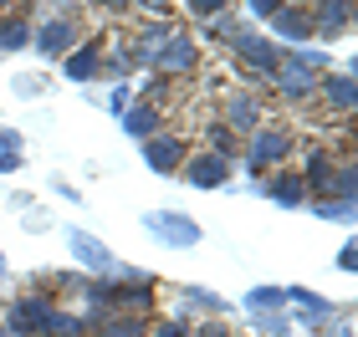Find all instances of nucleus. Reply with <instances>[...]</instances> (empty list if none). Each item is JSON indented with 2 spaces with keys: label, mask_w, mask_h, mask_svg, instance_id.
Returning a JSON list of instances; mask_svg holds the SVG:
<instances>
[{
  "label": "nucleus",
  "mask_w": 358,
  "mask_h": 337,
  "mask_svg": "<svg viewBox=\"0 0 358 337\" xmlns=\"http://www.w3.org/2000/svg\"><path fill=\"white\" fill-rule=\"evenodd\" d=\"M251 322H256V332H262V337H287V332H292V317H287V312H262V317H251Z\"/></svg>",
  "instance_id": "cd10ccee"
},
{
  "label": "nucleus",
  "mask_w": 358,
  "mask_h": 337,
  "mask_svg": "<svg viewBox=\"0 0 358 337\" xmlns=\"http://www.w3.org/2000/svg\"><path fill=\"white\" fill-rule=\"evenodd\" d=\"M317 92H322V98H328L338 112H348L353 103H358V87H353V72H328V77H322V82H317Z\"/></svg>",
  "instance_id": "a211bd4d"
},
{
  "label": "nucleus",
  "mask_w": 358,
  "mask_h": 337,
  "mask_svg": "<svg viewBox=\"0 0 358 337\" xmlns=\"http://www.w3.org/2000/svg\"><path fill=\"white\" fill-rule=\"evenodd\" d=\"M0 271H6V255H0Z\"/></svg>",
  "instance_id": "4c0bfd02"
},
{
  "label": "nucleus",
  "mask_w": 358,
  "mask_h": 337,
  "mask_svg": "<svg viewBox=\"0 0 358 337\" xmlns=\"http://www.w3.org/2000/svg\"><path fill=\"white\" fill-rule=\"evenodd\" d=\"M21 46H31V21L26 15H0V57L21 52Z\"/></svg>",
  "instance_id": "412c9836"
},
{
  "label": "nucleus",
  "mask_w": 358,
  "mask_h": 337,
  "mask_svg": "<svg viewBox=\"0 0 358 337\" xmlns=\"http://www.w3.org/2000/svg\"><path fill=\"white\" fill-rule=\"evenodd\" d=\"M348 26H353V0H322V6H313V36L333 41Z\"/></svg>",
  "instance_id": "9b49d317"
},
{
  "label": "nucleus",
  "mask_w": 358,
  "mask_h": 337,
  "mask_svg": "<svg viewBox=\"0 0 358 337\" xmlns=\"http://www.w3.org/2000/svg\"><path fill=\"white\" fill-rule=\"evenodd\" d=\"M292 153V133L287 128H256L246 138V169L251 174H266V169H282Z\"/></svg>",
  "instance_id": "f03ea898"
},
{
  "label": "nucleus",
  "mask_w": 358,
  "mask_h": 337,
  "mask_svg": "<svg viewBox=\"0 0 358 337\" xmlns=\"http://www.w3.org/2000/svg\"><path fill=\"white\" fill-rule=\"evenodd\" d=\"M313 215L343 225V220H353V204H348V200H313Z\"/></svg>",
  "instance_id": "bb28decb"
},
{
  "label": "nucleus",
  "mask_w": 358,
  "mask_h": 337,
  "mask_svg": "<svg viewBox=\"0 0 358 337\" xmlns=\"http://www.w3.org/2000/svg\"><path fill=\"white\" fill-rule=\"evenodd\" d=\"M31 41H36V57H67L72 46H77V21H67V15H52V21H46Z\"/></svg>",
  "instance_id": "6e6552de"
},
{
  "label": "nucleus",
  "mask_w": 358,
  "mask_h": 337,
  "mask_svg": "<svg viewBox=\"0 0 358 337\" xmlns=\"http://www.w3.org/2000/svg\"><path fill=\"white\" fill-rule=\"evenodd\" d=\"M271 77H276V92H282V98H292V103H307V98H317V82H322V77L302 72V67H292L287 57H282V67H276Z\"/></svg>",
  "instance_id": "2eb2a0df"
},
{
  "label": "nucleus",
  "mask_w": 358,
  "mask_h": 337,
  "mask_svg": "<svg viewBox=\"0 0 358 337\" xmlns=\"http://www.w3.org/2000/svg\"><path fill=\"white\" fill-rule=\"evenodd\" d=\"M143 230H149L159 246H174V250H189V246H200V240H205L200 220H189L179 210H149V215H143Z\"/></svg>",
  "instance_id": "f257e3e1"
},
{
  "label": "nucleus",
  "mask_w": 358,
  "mask_h": 337,
  "mask_svg": "<svg viewBox=\"0 0 358 337\" xmlns=\"http://www.w3.org/2000/svg\"><path fill=\"white\" fill-rule=\"evenodd\" d=\"M185 301H189L194 312H225V307H231V301H225V297H215L210 286H185Z\"/></svg>",
  "instance_id": "a878e982"
},
{
  "label": "nucleus",
  "mask_w": 358,
  "mask_h": 337,
  "mask_svg": "<svg viewBox=\"0 0 358 337\" xmlns=\"http://www.w3.org/2000/svg\"><path fill=\"white\" fill-rule=\"evenodd\" d=\"M128 67H134V61H128V52H113V57L103 61V72H108V77H118V82L128 77Z\"/></svg>",
  "instance_id": "2f4dec72"
},
{
  "label": "nucleus",
  "mask_w": 358,
  "mask_h": 337,
  "mask_svg": "<svg viewBox=\"0 0 358 337\" xmlns=\"http://www.w3.org/2000/svg\"><path fill=\"white\" fill-rule=\"evenodd\" d=\"M241 307H246L251 317H262V312H287V286H251V292L241 297Z\"/></svg>",
  "instance_id": "6ab92c4d"
},
{
  "label": "nucleus",
  "mask_w": 358,
  "mask_h": 337,
  "mask_svg": "<svg viewBox=\"0 0 358 337\" xmlns=\"http://www.w3.org/2000/svg\"><path fill=\"white\" fill-rule=\"evenodd\" d=\"M287 301H297V312H302V322H307V327L333 322V301H328V297H317L313 286H287Z\"/></svg>",
  "instance_id": "dca6fc26"
},
{
  "label": "nucleus",
  "mask_w": 358,
  "mask_h": 337,
  "mask_svg": "<svg viewBox=\"0 0 358 337\" xmlns=\"http://www.w3.org/2000/svg\"><path fill=\"white\" fill-rule=\"evenodd\" d=\"M87 327L77 322L72 312H62V307H52V317H46V327H41V337H83Z\"/></svg>",
  "instance_id": "b1692460"
},
{
  "label": "nucleus",
  "mask_w": 358,
  "mask_h": 337,
  "mask_svg": "<svg viewBox=\"0 0 358 337\" xmlns=\"http://www.w3.org/2000/svg\"><path fill=\"white\" fill-rule=\"evenodd\" d=\"M251 15H256V21H271V15L276 10H282V0H251V6H246Z\"/></svg>",
  "instance_id": "72a5a7b5"
},
{
  "label": "nucleus",
  "mask_w": 358,
  "mask_h": 337,
  "mask_svg": "<svg viewBox=\"0 0 358 337\" xmlns=\"http://www.w3.org/2000/svg\"><path fill=\"white\" fill-rule=\"evenodd\" d=\"M128 103H134V92H128V87L118 82V87H113V98H108V112H113V118H123V112H128Z\"/></svg>",
  "instance_id": "7c9ffc66"
},
{
  "label": "nucleus",
  "mask_w": 358,
  "mask_h": 337,
  "mask_svg": "<svg viewBox=\"0 0 358 337\" xmlns=\"http://www.w3.org/2000/svg\"><path fill=\"white\" fill-rule=\"evenodd\" d=\"M164 92H169V82H164V77H149V87H143V103H149V107H159V98H164Z\"/></svg>",
  "instance_id": "f704fd0d"
},
{
  "label": "nucleus",
  "mask_w": 358,
  "mask_h": 337,
  "mask_svg": "<svg viewBox=\"0 0 358 337\" xmlns=\"http://www.w3.org/2000/svg\"><path fill=\"white\" fill-rule=\"evenodd\" d=\"M189 158V143L185 138H174V133H159L143 143V164H149L154 174H179V164Z\"/></svg>",
  "instance_id": "423d86ee"
},
{
  "label": "nucleus",
  "mask_w": 358,
  "mask_h": 337,
  "mask_svg": "<svg viewBox=\"0 0 358 337\" xmlns=\"http://www.w3.org/2000/svg\"><path fill=\"white\" fill-rule=\"evenodd\" d=\"M353 195H358V169L353 164H338L333 184H328V200H348L353 204Z\"/></svg>",
  "instance_id": "393cba45"
},
{
  "label": "nucleus",
  "mask_w": 358,
  "mask_h": 337,
  "mask_svg": "<svg viewBox=\"0 0 358 337\" xmlns=\"http://www.w3.org/2000/svg\"><path fill=\"white\" fill-rule=\"evenodd\" d=\"M271 31L282 41H292V46H307V41H313V10H307V6H282L271 15Z\"/></svg>",
  "instance_id": "4468645a"
},
{
  "label": "nucleus",
  "mask_w": 358,
  "mask_h": 337,
  "mask_svg": "<svg viewBox=\"0 0 358 337\" xmlns=\"http://www.w3.org/2000/svg\"><path fill=\"white\" fill-rule=\"evenodd\" d=\"M97 72H103V46L97 41H83V46H72V52L62 57V77H67V82H92Z\"/></svg>",
  "instance_id": "ddd939ff"
},
{
  "label": "nucleus",
  "mask_w": 358,
  "mask_h": 337,
  "mask_svg": "<svg viewBox=\"0 0 358 337\" xmlns=\"http://www.w3.org/2000/svg\"><path fill=\"white\" fill-rule=\"evenodd\" d=\"M179 179H185L189 189H220L225 179H231V164L215 158V153H194V158L179 164Z\"/></svg>",
  "instance_id": "39448f33"
},
{
  "label": "nucleus",
  "mask_w": 358,
  "mask_h": 337,
  "mask_svg": "<svg viewBox=\"0 0 358 337\" xmlns=\"http://www.w3.org/2000/svg\"><path fill=\"white\" fill-rule=\"evenodd\" d=\"M231 46H236V57L246 61L251 72H266V77H271L276 67H282V46H276L271 36H256V31H236Z\"/></svg>",
  "instance_id": "7ed1b4c3"
},
{
  "label": "nucleus",
  "mask_w": 358,
  "mask_h": 337,
  "mask_svg": "<svg viewBox=\"0 0 358 337\" xmlns=\"http://www.w3.org/2000/svg\"><path fill=\"white\" fill-rule=\"evenodd\" d=\"M194 61H200V46H194L189 36H169V41L154 52V67H159V77H179V72H189Z\"/></svg>",
  "instance_id": "1a4fd4ad"
},
{
  "label": "nucleus",
  "mask_w": 358,
  "mask_h": 337,
  "mask_svg": "<svg viewBox=\"0 0 358 337\" xmlns=\"http://www.w3.org/2000/svg\"><path fill=\"white\" fill-rule=\"evenodd\" d=\"M220 123L231 128L236 138H251L256 128H262V107H256L251 92H231V98H225V107H220Z\"/></svg>",
  "instance_id": "0eeeda50"
},
{
  "label": "nucleus",
  "mask_w": 358,
  "mask_h": 337,
  "mask_svg": "<svg viewBox=\"0 0 358 337\" xmlns=\"http://www.w3.org/2000/svg\"><path fill=\"white\" fill-rule=\"evenodd\" d=\"M262 195H266L271 204H282V210H297V204H307L302 174H292V169H271V179H262Z\"/></svg>",
  "instance_id": "f8f14e48"
},
{
  "label": "nucleus",
  "mask_w": 358,
  "mask_h": 337,
  "mask_svg": "<svg viewBox=\"0 0 358 337\" xmlns=\"http://www.w3.org/2000/svg\"><path fill=\"white\" fill-rule=\"evenodd\" d=\"M143 332H149V322L134 317V312H118V317H108V322L97 327V337H143Z\"/></svg>",
  "instance_id": "4be33fe9"
},
{
  "label": "nucleus",
  "mask_w": 358,
  "mask_h": 337,
  "mask_svg": "<svg viewBox=\"0 0 358 337\" xmlns=\"http://www.w3.org/2000/svg\"><path fill=\"white\" fill-rule=\"evenodd\" d=\"M333 174H338L333 153H328V149H313V158H307V174H302V189H307V195H317V200H328Z\"/></svg>",
  "instance_id": "f3484780"
},
{
  "label": "nucleus",
  "mask_w": 358,
  "mask_h": 337,
  "mask_svg": "<svg viewBox=\"0 0 358 337\" xmlns=\"http://www.w3.org/2000/svg\"><path fill=\"white\" fill-rule=\"evenodd\" d=\"M143 337H189V332H185V322H179V317H164V322H154Z\"/></svg>",
  "instance_id": "c756f323"
},
{
  "label": "nucleus",
  "mask_w": 358,
  "mask_h": 337,
  "mask_svg": "<svg viewBox=\"0 0 358 337\" xmlns=\"http://www.w3.org/2000/svg\"><path fill=\"white\" fill-rule=\"evenodd\" d=\"M205 153H215V158H225V164H231V158L241 153V138H236L225 123H210V149H205Z\"/></svg>",
  "instance_id": "5701e85b"
},
{
  "label": "nucleus",
  "mask_w": 358,
  "mask_h": 337,
  "mask_svg": "<svg viewBox=\"0 0 358 337\" xmlns=\"http://www.w3.org/2000/svg\"><path fill=\"white\" fill-rule=\"evenodd\" d=\"M225 10H231L225 0H194V6H189V15H200V21H220Z\"/></svg>",
  "instance_id": "c85d7f7f"
},
{
  "label": "nucleus",
  "mask_w": 358,
  "mask_h": 337,
  "mask_svg": "<svg viewBox=\"0 0 358 337\" xmlns=\"http://www.w3.org/2000/svg\"><path fill=\"white\" fill-rule=\"evenodd\" d=\"M67 246H72V261L83 266V271H97V276H108V271H113V250H108L97 235L72 230V235H67Z\"/></svg>",
  "instance_id": "9d476101"
},
{
  "label": "nucleus",
  "mask_w": 358,
  "mask_h": 337,
  "mask_svg": "<svg viewBox=\"0 0 358 337\" xmlns=\"http://www.w3.org/2000/svg\"><path fill=\"white\" fill-rule=\"evenodd\" d=\"M353 266H358V250L343 246V250H338V271H353Z\"/></svg>",
  "instance_id": "c9c22d12"
},
{
  "label": "nucleus",
  "mask_w": 358,
  "mask_h": 337,
  "mask_svg": "<svg viewBox=\"0 0 358 337\" xmlns=\"http://www.w3.org/2000/svg\"><path fill=\"white\" fill-rule=\"evenodd\" d=\"M123 133H128V138H143V143H149V138L159 133V107H149V103L128 107V112H123Z\"/></svg>",
  "instance_id": "aec40b11"
},
{
  "label": "nucleus",
  "mask_w": 358,
  "mask_h": 337,
  "mask_svg": "<svg viewBox=\"0 0 358 337\" xmlns=\"http://www.w3.org/2000/svg\"><path fill=\"white\" fill-rule=\"evenodd\" d=\"M21 128H6V123H0V153H21Z\"/></svg>",
  "instance_id": "473e14b6"
},
{
  "label": "nucleus",
  "mask_w": 358,
  "mask_h": 337,
  "mask_svg": "<svg viewBox=\"0 0 358 337\" xmlns=\"http://www.w3.org/2000/svg\"><path fill=\"white\" fill-rule=\"evenodd\" d=\"M21 169V153H0V174H15Z\"/></svg>",
  "instance_id": "e433bc0d"
},
{
  "label": "nucleus",
  "mask_w": 358,
  "mask_h": 337,
  "mask_svg": "<svg viewBox=\"0 0 358 337\" xmlns=\"http://www.w3.org/2000/svg\"><path fill=\"white\" fill-rule=\"evenodd\" d=\"M0 337H6V327H0Z\"/></svg>",
  "instance_id": "58836bf2"
},
{
  "label": "nucleus",
  "mask_w": 358,
  "mask_h": 337,
  "mask_svg": "<svg viewBox=\"0 0 358 337\" xmlns=\"http://www.w3.org/2000/svg\"><path fill=\"white\" fill-rule=\"evenodd\" d=\"M46 317H52V297H21L6 312V337H41Z\"/></svg>",
  "instance_id": "20e7f679"
}]
</instances>
